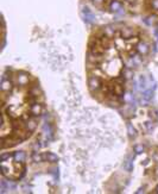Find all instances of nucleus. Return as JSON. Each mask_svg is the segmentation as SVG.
Masks as SVG:
<instances>
[{
    "label": "nucleus",
    "instance_id": "412c9836",
    "mask_svg": "<svg viewBox=\"0 0 158 194\" xmlns=\"http://www.w3.org/2000/svg\"><path fill=\"white\" fill-rule=\"evenodd\" d=\"M151 6L153 10L158 11V0H151Z\"/></svg>",
    "mask_w": 158,
    "mask_h": 194
},
{
    "label": "nucleus",
    "instance_id": "9d476101",
    "mask_svg": "<svg viewBox=\"0 0 158 194\" xmlns=\"http://www.w3.org/2000/svg\"><path fill=\"white\" fill-rule=\"evenodd\" d=\"M144 22H145L147 25L152 26V25H154L156 23H158V17H157L156 14H150L149 17H146V18L144 19Z\"/></svg>",
    "mask_w": 158,
    "mask_h": 194
},
{
    "label": "nucleus",
    "instance_id": "9b49d317",
    "mask_svg": "<svg viewBox=\"0 0 158 194\" xmlns=\"http://www.w3.org/2000/svg\"><path fill=\"white\" fill-rule=\"evenodd\" d=\"M13 160L16 162H24L25 161V152L24 151H16L13 154Z\"/></svg>",
    "mask_w": 158,
    "mask_h": 194
},
{
    "label": "nucleus",
    "instance_id": "6ab92c4d",
    "mask_svg": "<svg viewBox=\"0 0 158 194\" xmlns=\"http://www.w3.org/2000/svg\"><path fill=\"white\" fill-rule=\"evenodd\" d=\"M144 151H145V148H144L143 145H136V147H134V152L142 154V152H144Z\"/></svg>",
    "mask_w": 158,
    "mask_h": 194
},
{
    "label": "nucleus",
    "instance_id": "2eb2a0df",
    "mask_svg": "<svg viewBox=\"0 0 158 194\" xmlns=\"http://www.w3.org/2000/svg\"><path fill=\"white\" fill-rule=\"evenodd\" d=\"M127 131L130 137H136V130L133 129V126L131 125V123H127Z\"/></svg>",
    "mask_w": 158,
    "mask_h": 194
},
{
    "label": "nucleus",
    "instance_id": "1a4fd4ad",
    "mask_svg": "<svg viewBox=\"0 0 158 194\" xmlns=\"http://www.w3.org/2000/svg\"><path fill=\"white\" fill-rule=\"evenodd\" d=\"M109 10L112 12H118L121 10V3L118 1V0H112L111 4H109Z\"/></svg>",
    "mask_w": 158,
    "mask_h": 194
},
{
    "label": "nucleus",
    "instance_id": "0eeeda50",
    "mask_svg": "<svg viewBox=\"0 0 158 194\" xmlns=\"http://www.w3.org/2000/svg\"><path fill=\"white\" fill-rule=\"evenodd\" d=\"M30 112H31V114H32L34 117H39L41 113H42V105H39L38 103L32 104V105H31V107H30Z\"/></svg>",
    "mask_w": 158,
    "mask_h": 194
},
{
    "label": "nucleus",
    "instance_id": "393cba45",
    "mask_svg": "<svg viewBox=\"0 0 158 194\" xmlns=\"http://www.w3.org/2000/svg\"><path fill=\"white\" fill-rule=\"evenodd\" d=\"M154 36L157 37V40H158V29H156L154 30Z\"/></svg>",
    "mask_w": 158,
    "mask_h": 194
},
{
    "label": "nucleus",
    "instance_id": "f257e3e1",
    "mask_svg": "<svg viewBox=\"0 0 158 194\" xmlns=\"http://www.w3.org/2000/svg\"><path fill=\"white\" fill-rule=\"evenodd\" d=\"M101 85H102V82H101V80H100L99 76H97V75H90V76L88 78V87H89V89H90L92 92L99 91V89L101 88Z\"/></svg>",
    "mask_w": 158,
    "mask_h": 194
},
{
    "label": "nucleus",
    "instance_id": "bb28decb",
    "mask_svg": "<svg viewBox=\"0 0 158 194\" xmlns=\"http://www.w3.org/2000/svg\"><path fill=\"white\" fill-rule=\"evenodd\" d=\"M156 193H158V187H157V188H156Z\"/></svg>",
    "mask_w": 158,
    "mask_h": 194
},
{
    "label": "nucleus",
    "instance_id": "39448f33",
    "mask_svg": "<svg viewBox=\"0 0 158 194\" xmlns=\"http://www.w3.org/2000/svg\"><path fill=\"white\" fill-rule=\"evenodd\" d=\"M120 32H121V38L124 40H130L134 35V30L132 27H122Z\"/></svg>",
    "mask_w": 158,
    "mask_h": 194
},
{
    "label": "nucleus",
    "instance_id": "20e7f679",
    "mask_svg": "<svg viewBox=\"0 0 158 194\" xmlns=\"http://www.w3.org/2000/svg\"><path fill=\"white\" fill-rule=\"evenodd\" d=\"M37 124H38V123H37V119H35V118H29L27 121H26V124H25V129H26L29 132H32V131L36 130Z\"/></svg>",
    "mask_w": 158,
    "mask_h": 194
},
{
    "label": "nucleus",
    "instance_id": "ddd939ff",
    "mask_svg": "<svg viewBox=\"0 0 158 194\" xmlns=\"http://www.w3.org/2000/svg\"><path fill=\"white\" fill-rule=\"evenodd\" d=\"M29 93H30V95H32V96H38V94L41 93V89H39V87L37 85H35V86H32L29 89Z\"/></svg>",
    "mask_w": 158,
    "mask_h": 194
},
{
    "label": "nucleus",
    "instance_id": "7ed1b4c3",
    "mask_svg": "<svg viewBox=\"0 0 158 194\" xmlns=\"http://www.w3.org/2000/svg\"><path fill=\"white\" fill-rule=\"evenodd\" d=\"M149 44L147 43H145V42H139L138 44H137V51H138V54L139 55H142V56H145V55H147L149 54Z\"/></svg>",
    "mask_w": 158,
    "mask_h": 194
},
{
    "label": "nucleus",
    "instance_id": "4be33fe9",
    "mask_svg": "<svg viewBox=\"0 0 158 194\" xmlns=\"http://www.w3.org/2000/svg\"><path fill=\"white\" fill-rule=\"evenodd\" d=\"M0 158H1V161H5L6 158H13V155H11L10 152L9 154H1V157Z\"/></svg>",
    "mask_w": 158,
    "mask_h": 194
},
{
    "label": "nucleus",
    "instance_id": "4468645a",
    "mask_svg": "<svg viewBox=\"0 0 158 194\" xmlns=\"http://www.w3.org/2000/svg\"><path fill=\"white\" fill-rule=\"evenodd\" d=\"M122 75L125 76V79H132L133 78V70L131 68H125V69H122Z\"/></svg>",
    "mask_w": 158,
    "mask_h": 194
},
{
    "label": "nucleus",
    "instance_id": "b1692460",
    "mask_svg": "<svg viewBox=\"0 0 158 194\" xmlns=\"http://www.w3.org/2000/svg\"><path fill=\"white\" fill-rule=\"evenodd\" d=\"M153 160L156 161V162H158V154H154L153 155Z\"/></svg>",
    "mask_w": 158,
    "mask_h": 194
},
{
    "label": "nucleus",
    "instance_id": "f3484780",
    "mask_svg": "<svg viewBox=\"0 0 158 194\" xmlns=\"http://www.w3.org/2000/svg\"><path fill=\"white\" fill-rule=\"evenodd\" d=\"M32 160L35 161V162H42V161L44 160V157H43L42 155H39L38 152H35V154L32 155Z\"/></svg>",
    "mask_w": 158,
    "mask_h": 194
},
{
    "label": "nucleus",
    "instance_id": "aec40b11",
    "mask_svg": "<svg viewBox=\"0 0 158 194\" xmlns=\"http://www.w3.org/2000/svg\"><path fill=\"white\" fill-rule=\"evenodd\" d=\"M125 80H126V79H125V76L122 75V76H118V78L115 79V82H117V83H119V85H124Z\"/></svg>",
    "mask_w": 158,
    "mask_h": 194
},
{
    "label": "nucleus",
    "instance_id": "dca6fc26",
    "mask_svg": "<svg viewBox=\"0 0 158 194\" xmlns=\"http://www.w3.org/2000/svg\"><path fill=\"white\" fill-rule=\"evenodd\" d=\"M132 60H133V63H134V66H139V64L142 63V57L140 55H133L132 56Z\"/></svg>",
    "mask_w": 158,
    "mask_h": 194
},
{
    "label": "nucleus",
    "instance_id": "f03ea898",
    "mask_svg": "<svg viewBox=\"0 0 158 194\" xmlns=\"http://www.w3.org/2000/svg\"><path fill=\"white\" fill-rule=\"evenodd\" d=\"M29 74L25 73V72H19L18 75H17V82L19 86H25L29 83Z\"/></svg>",
    "mask_w": 158,
    "mask_h": 194
},
{
    "label": "nucleus",
    "instance_id": "5701e85b",
    "mask_svg": "<svg viewBox=\"0 0 158 194\" xmlns=\"http://www.w3.org/2000/svg\"><path fill=\"white\" fill-rule=\"evenodd\" d=\"M105 1H106V0H93V3H94V5H95V6H101Z\"/></svg>",
    "mask_w": 158,
    "mask_h": 194
},
{
    "label": "nucleus",
    "instance_id": "f8f14e48",
    "mask_svg": "<svg viewBox=\"0 0 158 194\" xmlns=\"http://www.w3.org/2000/svg\"><path fill=\"white\" fill-rule=\"evenodd\" d=\"M43 157H44V160L48 161V162H56V161H58V156L52 154V152H46Z\"/></svg>",
    "mask_w": 158,
    "mask_h": 194
},
{
    "label": "nucleus",
    "instance_id": "423d86ee",
    "mask_svg": "<svg viewBox=\"0 0 158 194\" xmlns=\"http://www.w3.org/2000/svg\"><path fill=\"white\" fill-rule=\"evenodd\" d=\"M1 91L3 92H11L13 88V83L10 81V79H1Z\"/></svg>",
    "mask_w": 158,
    "mask_h": 194
},
{
    "label": "nucleus",
    "instance_id": "6e6552de",
    "mask_svg": "<svg viewBox=\"0 0 158 194\" xmlns=\"http://www.w3.org/2000/svg\"><path fill=\"white\" fill-rule=\"evenodd\" d=\"M114 34H115V29H114V26H112V25H107V26L104 27V35H105L106 37L112 38V37H114Z\"/></svg>",
    "mask_w": 158,
    "mask_h": 194
},
{
    "label": "nucleus",
    "instance_id": "a878e982",
    "mask_svg": "<svg viewBox=\"0 0 158 194\" xmlns=\"http://www.w3.org/2000/svg\"><path fill=\"white\" fill-rule=\"evenodd\" d=\"M126 1H129V3H136V0H126Z\"/></svg>",
    "mask_w": 158,
    "mask_h": 194
},
{
    "label": "nucleus",
    "instance_id": "a211bd4d",
    "mask_svg": "<svg viewBox=\"0 0 158 194\" xmlns=\"http://www.w3.org/2000/svg\"><path fill=\"white\" fill-rule=\"evenodd\" d=\"M145 127H146V130H147V131H151L152 129L154 127V123L151 121V120H150V121H146V123H145Z\"/></svg>",
    "mask_w": 158,
    "mask_h": 194
}]
</instances>
